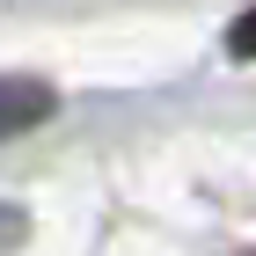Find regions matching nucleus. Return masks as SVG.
<instances>
[{
	"mask_svg": "<svg viewBox=\"0 0 256 256\" xmlns=\"http://www.w3.org/2000/svg\"><path fill=\"white\" fill-rule=\"evenodd\" d=\"M52 88L30 74H0V139H15V132H37L44 118H52Z\"/></svg>",
	"mask_w": 256,
	"mask_h": 256,
	"instance_id": "1",
	"label": "nucleus"
}]
</instances>
